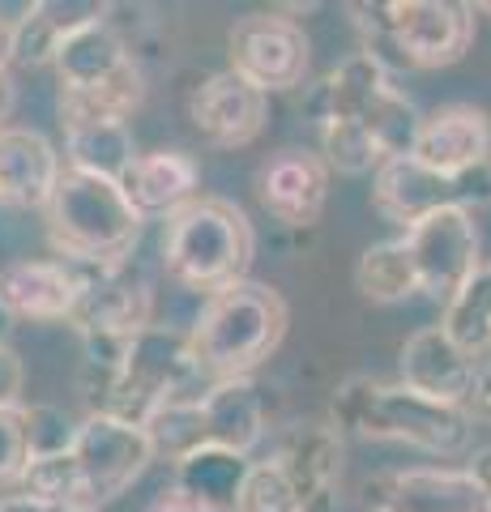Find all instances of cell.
<instances>
[{
  "instance_id": "cell-1",
  "label": "cell",
  "mask_w": 491,
  "mask_h": 512,
  "mask_svg": "<svg viewBox=\"0 0 491 512\" xmlns=\"http://www.w3.org/2000/svg\"><path fill=\"white\" fill-rule=\"evenodd\" d=\"M329 427L351 431L359 440L410 444L432 457H462L470 448L474 423L462 406L432 402L406 384H385L372 376H351L329 397Z\"/></svg>"
},
{
  "instance_id": "cell-2",
  "label": "cell",
  "mask_w": 491,
  "mask_h": 512,
  "mask_svg": "<svg viewBox=\"0 0 491 512\" xmlns=\"http://www.w3.org/2000/svg\"><path fill=\"white\" fill-rule=\"evenodd\" d=\"M291 312L274 286L265 282H235L201 303V312L188 329V350L205 380H252L261 363L274 359V350L287 338Z\"/></svg>"
},
{
  "instance_id": "cell-3",
  "label": "cell",
  "mask_w": 491,
  "mask_h": 512,
  "mask_svg": "<svg viewBox=\"0 0 491 512\" xmlns=\"http://www.w3.org/2000/svg\"><path fill=\"white\" fill-rule=\"evenodd\" d=\"M197 363L188 333L150 325L124 346L112 372H82V397L90 414H112L133 427H150L167 406L197 397Z\"/></svg>"
},
{
  "instance_id": "cell-4",
  "label": "cell",
  "mask_w": 491,
  "mask_h": 512,
  "mask_svg": "<svg viewBox=\"0 0 491 512\" xmlns=\"http://www.w3.org/2000/svg\"><path fill=\"white\" fill-rule=\"evenodd\" d=\"M257 252L252 222L235 201L201 192L184 210L163 218V274L193 295H218L227 286L244 282Z\"/></svg>"
},
{
  "instance_id": "cell-5",
  "label": "cell",
  "mask_w": 491,
  "mask_h": 512,
  "mask_svg": "<svg viewBox=\"0 0 491 512\" xmlns=\"http://www.w3.org/2000/svg\"><path fill=\"white\" fill-rule=\"evenodd\" d=\"M363 56L389 77L398 69H449L474 47V9L457 0H372L351 5Z\"/></svg>"
},
{
  "instance_id": "cell-6",
  "label": "cell",
  "mask_w": 491,
  "mask_h": 512,
  "mask_svg": "<svg viewBox=\"0 0 491 512\" xmlns=\"http://www.w3.org/2000/svg\"><path fill=\"white\" fill-rule=\"evenodd\" d=\"M47 244L69 265H116L141 239V218L116 180L65 167L47 201Z\"/></svg>"
},
{
  "instance_id": "cell-7",
  "label": "cell",
  "mask_w": 491,
  "mask_h": 512,
  "mask_svg": "<svg viewBox=\"0 0 491 512\" xmlns=\"http://www.w3.org/2000/svg\"><path fill=\"white\" fill-rule=\"evenodd\" d=\"M86 346L82 372H112L141 329L154 325V286L133 256L116 265H90L77 308L69 316Z\"/></svg>"
},
{
  "instance_id": "cell-8",
  "label": "cell",
  "mask_w": 491,
  "mask_h": 512,
  "mask_svg": "<svg viewBox=\"0 0 491 512\" xmlns=\"http://www.w3.org/2000/svg\"><path fill=\"white\" fill-rule=\"evenodd\" d=\"M146 431L158 453L167 448L171 457H184L201 444L248 457L265 440V397L252 380H214L197 397L167 406Z\"/></svg>"
},
{
  "instance_id": "cell-9",
  "label": "cell",
  "mask_w": 491,
  "mask_h": 512,
  "mask_svg": "<svg viewBox=\"0 0 491 512\" xmlns=\"http://www.w3.org/2000/svg\"><path fill=\"white\" fill-rule=\"evenodd\" d=\"M474 205H491V163H479L462 175H440L432 167L415 163L410 154H402V158H389L372 175V210L385 222H398L402 231L440 210L474 214Z\"/></svg>"
},
{
  "instance_id": "cell-10",
  "label": "cell",
  "mask_w": 491,
  "mask_h": 512,
  "mask_svg": "<svg viewBox=\"0 0 491 512\" xmlns=\"http://www.w3.org/2000/svg\"><path fill=\"white\" fill-rule=\"evenodd\" d=\"M227 60L235 77H244L269 99L304 86L312 69V39L287 13H244L227 35Z\"/></svg>"
},
{
  "instance_id": "cell-11",
  "label": "cell",
  "mask_w": 491,
  "mask_h": 512,
  "mask_svg": "<svg viewBox=\"0 0 491 512\" xmlns=\"http://www.w3.org/2000/svg\"><path fill=\"white\" fill-rule=\"evenodd\" d=\"M69 453L77 461L86 508L99 512L112 500H120V495L150 470L158 448H154L146 427L112 419V414H86V419L77 423V436H73Z\"/></svg>"
},
{
  "instance_id": "cell-12",
  "label": "cell",
  "mask_w": 491,
  "mask_h": 512,
  "mask_svg": "<svg viewBox=\"0 0 491 512\" xmlns=\"http://www.w3.org/2000/svg\"><path fill=\"white\" fill-rule=\"evenodd\" d=\"M402 244L415 261L419 295L449 303L483 265L479 256V222L470 210H440L419 218L415 227L402 231Z\"/></svg>"
},
{
  "instance_id": "cell-13",
  "label": "cell",
  "mask_w": 491,
  "mask_h": 512,
  "mask_svg": "<svg viewBox=\"0 0 491 512\" xmlns=\"http://www.w3.org/2000/svg\"><path fill=\"white\" fill-rule=\"evenodd\" d=\"M368 512H491V500L466 470L449 466H410L380 470L363 483Z\"/></svg>"
},
{
  "instance_id": "cell-14",
  "label": "cell",
  "mask_w": 491,
  "mask_h": 512,
  "mask_svg": "<svg viewBox=\"0 0 491 512\" xmlns=\"http://www.w3.org/2000/svg\"><path fill=\"white\" fill-rule=\"evenodd\" d=\"M329 180H334V171L325 167L321 154L304 146H287L261 163L257 197L274 222L291 231H308L321 222L329 205Z\"/></svg>"
},
{
  "instance_id": "cell-15",
  "label": "cell",
  "mask_w": 491,
  "mask_h": 512,
  "mask_svg": "<svg viewBox=\"0 0 491 512\" xmlns=\"http://www.w3.org/2000/svg\"><path fill=\"white\" fill-rule=\"evenodd\" d=\"M188 120L193 133L214 150H244L261 137V128L269 120V99L248 86L244 77H235L231 69L210 73L188 99Z\"/></svg>"
},
{
  "instance_id": "cell-16",
  "label": "cell",
  "mask_w": 491,
  "mask_h": 512,
  "mask_svg": "<svg viewBox=\"0 0 491 512\" xmlns=\"http://www.w3.org/2000/svg\"><path fill=\"white\" fill-rule=\"evenodd\" d=\"M86 269L69 265L60 256H22L0 269V303L9 308L13 320H69L82 295Z\"/></svg>"
},
{
  "instance_id": "cell-17",
  "label": "cell",
  "mask_w": 491,
  "mask_h": 512,
  "mask_svg": "<svg viewBox=\"0 0 491 512\" xmlns=\"http://www.w3.org/2000/svg\"><path fill=\"white\" fill-rule=\"evenodd\" d=\"M410 158L440 175H462L491 163V116L474 103H445L419 120Z\"/></svg>"
},
{
  "instance_id": "cell-18",
  "label": "cell",
  "mask_w": 491,
  "mask_h": 512,
  "mask_svg": "<svg viewBox=\"0 0 491 512\" xmlns=\"http://www.w3.org/2000/svg\"><path fill=\"white\" fill-rule=\"evenodd\" d=\"M474 359L466 355L462 346L440 325H427L419 333H410L402 342V355H398V384L415 389L432 402H445V406H466V397L474 389Z\"/></svg>"
},
{
  "instance_id": "cell-19",
  "label": "cell",
  "mask_w": 491,
  "mask_h": 512,
  "mask_svg": "<svg viewBox=\"0 0 491 512\" xmlns=\"http://www.w3.org/2000/svg\"><path fill=\"white\" fill-rule=\"evenodd\" d=\"M269 461L291 478L308 512H321L342 474V431L329 423H295L278 436Z\"/></svg>"
},
{
  "instance_id": "cell-20",
  "label": "cell",
  "mask_w": 491,
  "mask_h": 512,
  "mask_svg": "<svg viewBox=\"0 0 491 512\" xmlns=\"http://www.w3.org/2000/svg\"><path fill=\"white\" fill-rule=\"evenodd\" d=\"M60 175H65L60 150L39 128H22V124L0 128V205L47 210Z\"/></svg>"
},
{
  "instance_id": "cell-21",
  "label": "cell",
  "mask_w": 491,
  "mask_h": 512,
  "mask_svg": "<svg viewBox=\"0 0 491 512\" xmlns=\"http://www.w3.org/2000/svg\"><path fill=\"white\" fill-rule=\"evenodd\" d=\"M120 192L141 218H171L201 197V163L188 150L137 154L120 175Z\"/></svg>"
},
{
  "instance_id": "cell-22",
  "label": "cell",
  "mask_w": 491,
  "mask_h": 512,
  "mask_svg": "<svg viewBox=\"0 0 491 512\" xmlns=\"http://www.w3.org/2000/svg\"><path fill=\"white\" fill-rule=\"evenodd\" d=\"M94 22H107L103 0H35V5L18 9V22H13V64L18 69L52 64L60 43Z\"/></svg>"
},
{
  "instance_id": "cell-23",
  "label": "cell",
  "mask_w": 491,
  "mask_h": 512,
  "mask_svg": "<svg viewBox=\"0 0 491 512\" xmlns=\"http://www.w3.org/2000/svg\"><path fill=\"white\" fill-rule=\"evenodd\" d=\"M248 470H252L248 457L201 444V448H188L184 457H176V483L171 487L210 512H235V500H240V491H244Z\"/></svg>"
},
{
  "instance_id": "cell-24",
  "label": "cell",
  "mask_w": 491,
  "mask_h": 512,
  "mask_svg": "<svg viewBox=\"0 0 491 512\" xmlns=\"http://www.w3.org/2000/svg\"><path fill=\"white\" fill-rule=\"evenodd\" d=\"M129 60L133 56H129V47H124L120 30L112 22H94L60 43L52 69L60 77V90H90V86L107 82V77H116Z\"/></svg>"
},
{
  "instance_id": "cell-25",
  "label": "cell",
  "mask_w": 491,
  "mask_h": 512,
  "mask_svg": "<svg viewBox=\"0 0 491 512\" xmlns=\"http://www.w3.org/2000/svg\"><path fill=\"white\" fill-rule=\"evenodd\" d=\"M146 103V77L129 60L116 77L90 86V90H60L56 99V116L60 128L69 124H129L133 111Z\"/></svg>"
},
{
  "instance_id": "cell-26",
  "label": "cell",
  "mask_w": 491,
  "mask_h": 512,
  "mask_svg": "<svg viewBox=\"0 0 491 512\" xmlns=\"http://www.w3.org/2000/svg\"><path fill=\"white\" fill-rule=\"evenodd\" d=\"M355 291L372 303H406L419 295V274H415V261H410L402 235L380 239V244L359 252Z\"/></svg>"
},
{
  "instance_id": "cell-27",
  "label": "cell",
  "mask_w": 491,
  "mask_h": 512,
  "mask_svg": "<svg viewBox=\"0 0 491 512\" xmlns=\"http://www.w3.org/2000/svg\"><path fill=\"white\" fill-rule=\"evenodd\" d=\"M65 158L73 171L86 175H103V180H116L129 171V163L137 158L133 133L129 124H69L65 128Z\"/></svg>"
},
{
  "instance_id": "cell-28",
  "label": "cell",
  "mask_w": 491,
  "mask_h": 512,
  "mask_svg": "<svg viewBox=\"0 0 491 512\" xmlns=\"http://www.w3.org/2000/svg\"><path fill=\"white\" fill-rule=\"evenodd\" d=\"M440 329H445L470 359H479L491 346V265L474 269V278L445 303Z\"/></svg>"
},
{
  "instance_id": "cell-29",
  "label": "cell",
  "mask_w": 491,
  "mask_h": 512,
  "mask_svg": "<svg viewBox=\"0 0 491 512\" xmlns=\"http://www.w3.org/2000/svg\"><path fill=\"white\" fill-rule=\"evenodd\" d=\"M18 495L30 504H39L47 512H65V508H86L82 478H77L73 453H52V457H30V466L18 478Z\"/></svg>"
},
{
  "instance_id": "cell-30",
  "label": "cell",
  "mask_w": 491,
  "mask_h": 512,
  "mask_svg": "<svg viewBox=\"0 0 491 512\" xmlns=\"http://www.w3.org/2000/svg\"><path fill=\"white\" fill-rule=\"evenodd\" d=\"M235 512H308V508L291 487V478L265 457V461H252L244 491L235 500Z\"/></svg>"
},
{
  "instance_id": "cell-31",
  "label": "cell",
  "mask_w": 491,
  "mask_h": 512,
  "mask_svg": "<svg viewBox=\"0 0 491 512\" xmlns=\"http://www.w3.org/2000/svg\"><path fill=\"white\" fill-rule=\"evenodd\" d=\"M26 431H30V457L69 453L77 423L60 406H26Z\"/></svg>"
},
{
  "instance_id": "cell-32",
  "label": "cell",
  "mask_w": 491,
  "mask_h": 512,
  "mask_svg": "<svg viewBox=\"0 0 491 512\" xmlns=\"http://www.w3.org/2000/svg\"><path fill=\"white\" fill-rule=\"evenodd\" d=\"M30 466V431H26V402L0 410V487L18 483Z\"/></svg>"
},
{
  "instance_id": "cell-33",
  "label": "cell",
  "mask_w": 491,
  "mask_h": 512,
  "mask_svg": "<svg viewBox=\"0 0 491 512\" xmlns=\"http://www.w3.org/2000/svg\"><path fill=\"white\" fill-rule=\"evenodd\" d=\"M22 393H26V367L18 359V350L0 342V410L22 406Z\"/></svg>"
},
{
  "instance_id": "cell-34",
  "label": "cell",
  "mask_w": 491,
  "mask_h": 512,
  "mask_svg": "<svg viewBox=\"0 0 491 512\" xmlns=\"http://www.w3.org/2000/svg\"><path fill=\"white\" fill-rule=\"evenodd\" d=\"M462 410L470 414V423H474V419L491 423V363H483L479 372H474V389H470V397H466Z\"/></svg>"
},
{
  "instance_id": "cell-35",
  "label": "cell",
  "mask_w": 491,
  "mask_h": 512,
  "mask_svg": "<svg viewBox=\"0 0 491 512\" xmlns=\"http://www.w3.org/2000/svg\"><path fill=\"white\" fill-rule=\"evenodd\" d=\"M466 474L474 478V483L483 487V495L491 500V444H483V448H474V457H470V466H466Z\"/></svg>"
},
{
  "instance_id": "cell-36",
  "label": "cell",
  "mask_w": 491,
  "mask_h": 512,
  "mask_svg": "<svg viewBox=\"0 0 491 512\" xmlns=\"http://www.w3.org/2000/svg\"><path fill=\"white\" fill-rule=\"evenodd\" d=\"M150 512H210V508H201L197 500H188V495H180L176 487H171V491H163V495H158Z\"/></svg>"
},
{
  "instance_id": "cell-37",
  "label": "cell",
  "mask_w": 491,
  "mask_h": 512,
  "mask_svg": "<svg viewBox=\"0 0 491 512\" xmlns=\"http://www.w3.org/2000/svg\"><path fill=\"white\" fill-rule=\"evenodd\" d=\"M13 107H18V82H13L9 69H0V128H9Z\"/></svg>"
},
{
  "instance_id": "cell-38",
  "label": "cell",
  "mask_w": 491,
  "mask_h": 512,
  "mask_svg": "<svg viewBox=\"0 0 491 512\" xmlns=\"http://www.w3.org/2000/svg\"><path fill=\"white\" fill-rule=\"evenodd\" d=\"M13 22L18 18H5V9H0V69L13 64Z\"/></svg>"
},
{
  "instance_id": "cell-39",
  "label": "cell",
  "mask_w": 491,
  "mask_h": 512,
  "mask_svg": "<svg viewBox=\"0 0 491 512\" xmlns=\"http://www.w3.org/2000/svg\"><path fill=\"white\" fill-rule=\"evenodd\" d=\"M0 512H47V508L22 500V495H9V500H0Z\"/></svg>"
},
{
  "instance_id": "cell-40",
  "label": "cell",
  "mask_w": 491,
  "mask_h": 512,
  "mask_svg": "<svg viewBox=\"0 0 491 512\" xmlns=\"http://www.w3.org/2000/svg\"><path fill=\"white\" fill-rule=\"evenodd\" d=\"M9 329H13V316H9V308H5V303H0V342L9 338Z\"/></svg>"
},
{
  "instance_id": "cell-41",
  "label": "cell",
  "mask_w": 491,
  "mask_h": 512,
  "mask_svg": "<svg viewBox=\"0 0 491 512\" xmlns=\"http://www.w3.org/2000/svg\"><path fill=\"white\" fill-rule=\"evenodd\" d=\"M474 13H491V0H479V5H470Z\"/></svg>"
},
{
  "instance_id": "cell-42",
  "label": "cell",
  "mask_w": 491,
  "mask_h": 512,
  "mask_svg": "<svg viewBox=\"0 0 491 512\" xmlns=\"http://www.w3.org/2000/svg\"><path fill=\"white\" fill-rule=\"evenodd\" d=\"M65 512H94V508H65Z\"/></svg>"
},
{
  "instance_id": "cell-43",
  "label": "cell",
  "mask_w": 491,
  "mask_h": 512,
  "mask_svg": "<svg viewBox=\"0 0 491 512\" xmlns=\"http://www.w3.org/2000/svg\"><path fill=\"white\" fill-rule=\"evenodd\" d=\"M487 350H491V346H487Z\"/></svg>"
}]
</instances>
